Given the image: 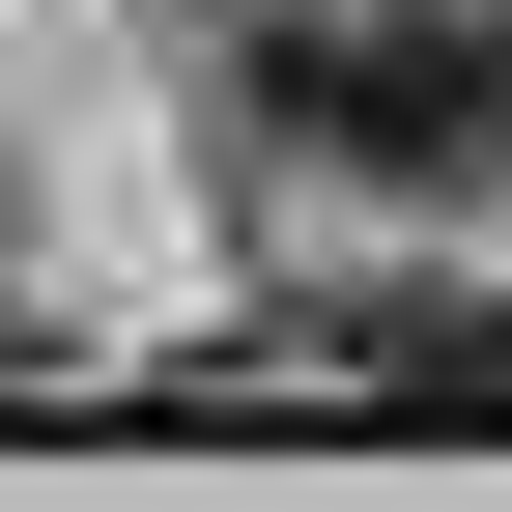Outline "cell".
I'll use <instances>...</instances> for the list:
<instances>
[{"mask_svg":"<svg viewBox=\"0 0 512 512\" xmlns=\"http://www.w3.org/2000/svg\"><path fill=\"white\" fill-rule=\"evenodd\" d=\"M285 114L399 200L512 171V0H285Z\"/></svg>","mask_w":512,"mask_h":512,"instance_id":"6da1fadb","label":"cell"},{"mask_svg":"<svg viewBox=\"0 0 512 512\" xmlns=\"http://www.w3.org/2000/svg\"><path fill=\"white\" fill-rule=\"evenodd\" d=\"M342 399H512V313H370Z\"/></svg>","mask_w":512,"mask_h":512,"instance_id":"7a4b0ae2","label":"cell"}]
</instances>
